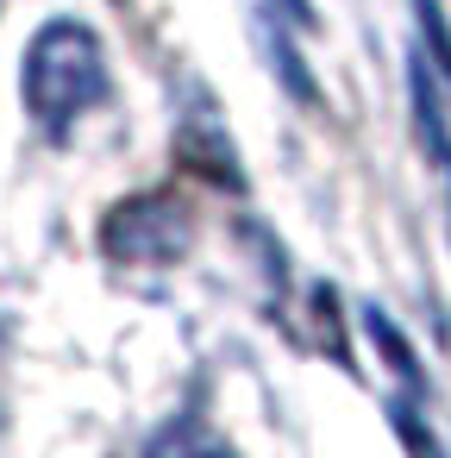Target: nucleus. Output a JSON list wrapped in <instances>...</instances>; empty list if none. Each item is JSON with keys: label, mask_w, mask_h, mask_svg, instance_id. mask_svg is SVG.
Instances as JSON below:
<instances>
[{"label": "nucleus", "mask_w": 451, "mask_h": 458, "mask_svg": "<svg viewBox=\"0 0 451 458\" xmlns=\"http://www.w3.org/2000/svg\"><path fill=\"white\" fill-rule=\"evenodd\" d=\"M107 101V57L82 20H51L26 51V107L45 132H70Z\"/></svg>", "instance_id": "nucleus-1"}, {"label": "nucleus", "mask_w": 451, "mask_h": 458, "mask_svg": "<svg viewBox=\"0 0 451 458\" xmlns=\"http://www.w3.org/2000/svg\"><path fill=\"white\" fill-rule=\"evenodd\" d=\"M188 239H195V226L176 195H132L101 226V245L120 264H176L188 251Z\"/></svg>", "instance_id": "nucleus-2"}, {"label": "nucleus", "mask_w": 451, "mask_h": 458, "mask_svg": "<svg viewBox=\"0 0 451 458\" xmlns=\"http://www.w3.org/2000/svg\"><path fill=\"white\" fill-rule=\"evenodd\" d=\"M407 95H413V132L432 157V170L445 176V201H451V132H445V107H438V82L426 57H407Z\"/></svg>", "instance_id": "nucleus-3"}, {"label": "nucleus", "mask_w": 451, "mask_h": 458, "mask_svg": "<svg viewBox=\"0 0 451 458\" xmlns=\"http://www.w3.org/2000/svg\"><path fill=\"white\" fill-rule=\"evenodd\" d=\"M182 164L188 170H201V176H213L220 189H245V176H238V157H232V145H226V132L207 120V114H195L188 126H182Z\"/></svg>", "instance_id": "nucleus-4"}, {"label": "nucleus", "mask_w": 451, "mask_h": 458, "mask_svg": "<svg viewBox=\"0 0 451 458\" xmlns=\"http://www.w3.org/2000/svg\"><path fill=\"white\" fill-rule=\"evenodd\" d=\"M363 333L376 339V352L388 358V370H395V377H401V383H407V389L420 395V389H426V377H420V358H413V345H407V339L395 333V320H388L382 308H363Z\"/></svg>", "instance_id": "nucleus-5"}, {"label": "nucleus", "mask_w": 451, "mask_h": 458, "mask_svg": "<svg viewBox=\"0 0 451 458\" xmlns=\"http://www.w3.org/2000/svg\"><path fill=\"white\" fill-rule=\"evenodd\" d=\"M145 458H232L201 420H176V427H163L151 445H145Z\"/></svg>", "instance_id": "nucleus-6"}, {"label": "nucleus", "mask_w": 451, "mask_h": 458, "mask_svg": "<svg viewBox=\"0 0 451 458\" xmlns=\"http://www.w3.org/2000/svg\"><path fill=\"white\" fill-rule=\"evenodd\" d=\"M263 51H270V64H276V76L288 82V95H295V101H307V107H320V89H313V76L301 70V57L288 51V38H282L276 26H263Z\"/></svg>", "instance_id": "nucleus-7"}, {"label": "nucleus", "mask_w": 451, "mask_h": 458, "mask_svg": "<svg viewBox=\"0 0 451 458\" xmlns=\"http://www.w3.org/2000/svg\"><path fill=\"white\" fill-rule=\"evenodd\" d=\"M413 13H420V38H426V51H432V70L451 82V26H445V13H438V0H413Z\"/></svg>", "instance_id": "nucleus-8"}, {"label": "nucleus", "mask_w": 451, "mask_h": 458, "mask_svg": "<svg viewBox=\"0 0 451 458\" xmlns=\"http://www.w3.org/2000/svg\"><path fill=\"white\" fill-rule=\"evenodd\" d=\"M388 420H395V433H401V445H407V458H445V445L432 439V427L420 420V408H407V402H395V408H388Z\"/></svg>", "instance_id": "nucleus-9"}, {"label": "nucleus", "mask_w": 451, "mask_h": 458, "mask_svg": "<svg viewBox=\"0 0 451 458\" xmlns=\"http://www.w3.org/2000/svg\"><path fill=\"white\" fill-rule=\"evenodd\" d=\"M276 7H282L295 26H313V0H276Z\"/></svg>", "instance_id": "nucleus-10"}]
</instances>
